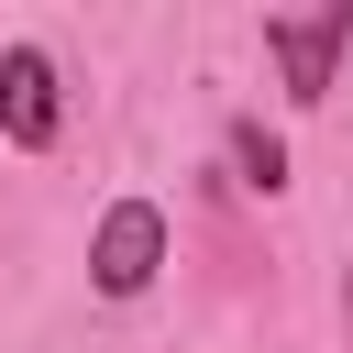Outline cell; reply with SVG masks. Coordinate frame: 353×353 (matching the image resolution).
<instances>
[{"label":"cell","mask_w":353,"mask_h":353,"mask_svg":"<svg viewBox=\"0 0 353 353\" xmlns=\"http://www.w3.org/2000/svg\"><path fill=\"white\" fill-rule=\"evenodd\" d=\"M154 265H165V210L154 199H110L99 232H88V287L99 298H143Z\"/></svg>","instance_id":"1"},{"label":"cell","mask_w":353,"mask_h":353,"mask_svg":"<svg viewBox=\"0 0 353 353\" xmlns=\"http://www.w3.org/2000/svg\"><path fill=\"white\" fill-rule=\"evenodd\" d=\"M232 165H243V188H265V199H276V188H287V143H276V132H265V121H254V110H243V121H232Z\"/></svg>","instance_id":"4"},{"label":"cell","mask_w":353,"mask_h":353,"mask_svg":"<svg viewBox=\"0 0 353 353\" xmlns=\"http://www.w3.org/2000/svg\"><path fill=\"white\" fill-rule=\"evenodd\" d=\"M342 320H353V276H342Z\"/></svg>","instance_id":"5"},{"label":"cell","mask_w":353,"mask_h":353,"mask_svg":"<svg viewBox=\"0 0 353 353\" xmlns=\"http://www.w3.org/2000/svg\"><path fill=\"white\" fill-rule=\"evenodd\" d=\"M0 132H11L22 154L55 143V55H44V44H11V55H0Z\"/></svg>","instance_id":"3"},{"label":"cell","mask_w":353,"mask_h":353,"mask_svg":"<svg viewBox=\"0 0 353 353\" xmlns=\"http://www.w3.org/2000/svg\"><path fill=\"white\" fill-rule=\"evenodd\" d=\"M353 44V0L331 11H265V55L287 66V99H331V55Z\"/></svg>","instance_id":"2"}]
</instances>
